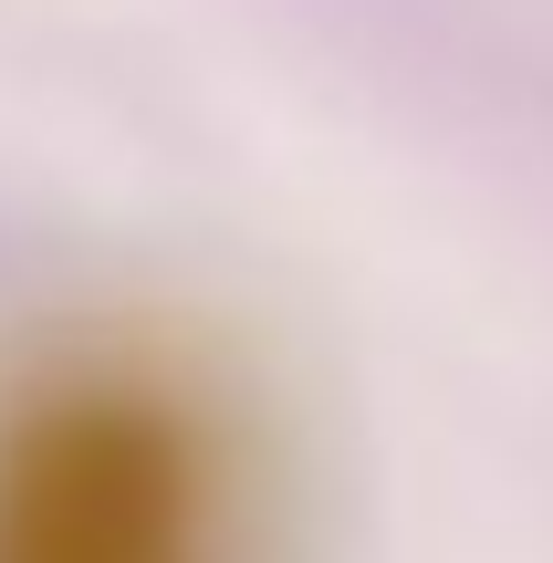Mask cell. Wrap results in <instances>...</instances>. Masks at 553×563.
<instances>
[{"label":"cell","mask_w":553,"mask_h":563,"mask_svg":"<svg viewBox=\"0 0 553 563\" xmlns=\"http://www.w3.org/2000/svg\"><path fill=\"white\" fill-rule=\"evenodd\" d=\"M0 563H220V460L188 397L63 376L0 407Z\"/></svg>","instance_id":"6da1fadb"}]
</instances>
